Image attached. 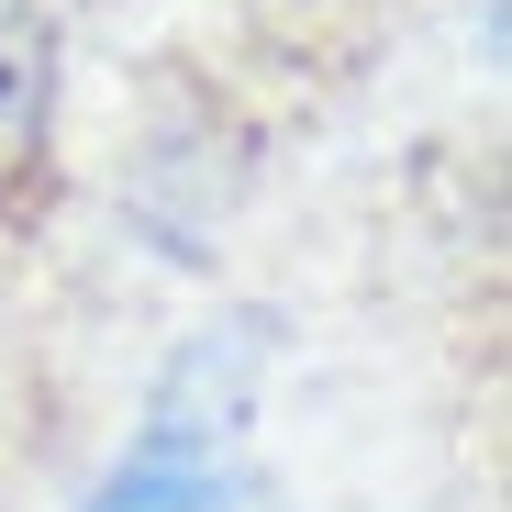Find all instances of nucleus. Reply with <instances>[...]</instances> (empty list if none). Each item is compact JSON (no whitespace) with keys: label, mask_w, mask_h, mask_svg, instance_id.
<instances>
[{"label":"nucleus","mask_w":512,"mask_h":512,"mask_svg":"<svg viewBox=\"0 0 512 512\" xmlns=\"http://www.w3.org/2000/svg\"><path fill=\"white\" fill-rule=\"evenodd\" d=\"M56 101H67L56 12H45V0H0V190L45 167V145H56Z\"/></svg>","instance_id":"f03ea898"},{"label":"nucleus","mask_w":512,"mask_h":512,"mask_svg":"<svg viewBox=\"0 0 512 512\" xmlns=\"http://www.w3.org/2000/svg\"><path fill=\"white\" fill-rule=\"evenodd\" d=\"M67 512H290L256 457V334H190L179 368L156 379L145 423L90 468Z\"/></svg>","instance_id":"f257e3e1"}]
</instances>
